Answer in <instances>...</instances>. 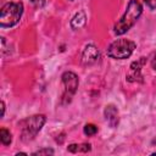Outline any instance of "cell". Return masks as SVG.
Segmentation results:
<instances>
[{
	"instance_id": "8",
	"label": "cell",
	"mask_w": 156,
	"mask_h": 156,
	"mask_svg": "<svg viewBox=\"0 0 156 156\" xmlns=\"http://www.w3.org/2000/svg\"><path fill=\"white\" fill-rule=\"evenodd\" d=\"M104 115H105V119L112 128H115L118 124V110L115 105L112 104L107 105L104 110Z\"/></svg>"
},
{
	"instance_id": "10",
	"label": "cell",
	"mask_w": 156,
	"mask_h": 156,
	"mask_svg": "<svg viewBox=\"0 0 156 156\" xmlns=\"http://www.w3.org/2000/svg\"><path fill=\"white\" fill-rule=\"evenodd\" d=\"M0 140L4 145H10L12 141V136H11L10 130H7L6 128H1L0 129Z\"/></svg>"
},
{
	"instance_id": "18",
	"label": "cell",
	"mask_w": 156,
	"mask_h": 156,
	"mask_svg": "<svg viewBox=\"0 0 156 156\" xmlns=\"http://www.w3.org/2000/svg\"><path fill=\"white\" fill-rule=\"evenodd\" d=\"M152 155H156V151H155V152H154V154H152Z\"/></svg>"
},
{
	"instance_id": "19",
	"label": "cell",
	"mask_w": 156,
	"mask_h": 156,
	"mask_svg": "<svg viewBox=\"0 0 156 156\" xmlns=\"http://www.w3.org/2000/svg\"><path fill=\"white\" fill-rule=\"evenodd\" d=\"M69 1H73V0H69Z\"/></svg>"
},
{
	"instance_id": "9",
	"label": "cell",
	"mask_w": 156,
	"mask_h": 156,
	"mask_svg": "<svg viewBox=\"0 0 156 156\" xmlns=\"http://www.w3.org/2000/svg\"><path fill=\"white\" fill-rule=\"evenodd\" d=\"M85 23H87V16H85V13H84L83 11H78V12L72 17V20H71V22H69L72 29H79V28L84 27Z\"/></svg>"
},
{
	"instance_id": "12",
	"label": "cell",
	"mask_w": 156,
	"mask_h": 156,
	"mask_svg": "<svg viewBox=\"0 0 156 156\" xmlns=\"http://www.w3.org/2000/svg\"><path fill=\"white\" fill-rule=\"evenodd\" d=\"M33 155L34 156H37V155H39V156H41V155H54V150L49 149V147H44V149L38 150V151H34Z\"/></svg>"
},
{
	"instance_id": "3",
	"label": "cell",
	"mask_w": 156,
	"mask_h": 156,
	"mask_svg": "<svg viewBox=\"0 0 156 156\" xmlns=\"http://www.w3.org/2000/svg\"><path fill=\"white\" fill-rule=\"evenodd\" d=\"M23 15L22 2H6L0 11V27L7 28L16 26Z\"/></svg>"
},
{
	"instance_id": "6",
	"label": "cell",
	"mask_w": 156,
	"mask_h": 156,
	"mask_svg": "<svg viewBox=\"0 0 156 156\" xmlns=\"http://www.w3.org/2000/svg\"><path fill=\"white\" fill-rule=\"evenodd\" d=\"M100 58V51L99 49L94 45V44H88L83 52H82V62L83 65H93L95 62H98Z\"/></svg>"
},
{
	"instance_id": "16",
	"label": "cell",
	"mask_w": 156,
	"mask_h": 156,
	"mask_svg": "<svg viewBox=\"0 0 156 156\" xmlns=\"http://www.w3.org/2000/svg\"><path fill=\"white\" fill-rule=\"evenodd\" d=\"M151 67L156 71V52L154 54V56H152V58H151Z\"/></svg>"
},
{
	"instance_id": "5",
	"label": "cell",
	"mask_w": 156,
	"mask_h": 156,
	"mask_svg": "<svg viewBox=\"0 0 156 156\" xmlns=\"http://www.w3.org/2000/svg\"><path fill=\"white\" fill-rule=\"evenodd\" d=\"M62 83H63V87H65V91L62 94V104H68L73 95L76 94L77 89H78V85H79V78L76 73L73 72H65L62 76Z\"/></svg>"
},
{
	"instance_id": "7",
	"label": "cell",
	"mask_w": 156,
	"mask_h": 156,
	"mask_svg": "<svg viewBox=\"0 0 156 156\" xmlns=\"http://www.w3.org/2000/svg\"><path fill=\"white\" fill-rule=\"evenodd\" d=\"M146 62V57H140L138 61L132 62L130 65V71L127 74V80L128 82H143V77H141V67L145 65Z\"/></svg>"
},
{
	"instance_id": "2",
	"label": "cell",
	"mask_w": 156,
	"mask_h": 156,
	"mask_svg": "<svg viewBox=\"0 0 156 156\" xmlns=\"http://www.w3.org/2000/svg\"><path fill=\"white\" fill-rule=\"evenodd\" d=\"M45 121L46 117L44 115H33L21 121V140L24 143L33 140L37 134L41 130L43 126L45 124Z\"/></svg>"
},
{
	"instance_id": "11",
	"label": "cell",
	"mask_w": 156,
	"mask_h": 156,
	"mask_svg": "<svg viewBox=\"0 0 156 156\" xmlns=\"http://www.w3.org/2000/svg\"><path fill=\"white\" fill-rule=\"evenodd\" d=\"M83 132H84L85 135L93 136V135H95L98 133V127L95 124H93V123H87L84 126V128H83Z\"/></svg>"
},
{
	"instance_id": "1",
	"label": "cell",
	"mask_w": 156,
	"mask_h": 156,
	"mask_svg": "<svg viewBox=\"0 0 156 156\" xmlns=\"http://www.w3.org/2000/svg\"><path fill=\"white\" fill-rule=\"evenodd\" d=\"M143 13V6L138 0H130L127 5L126 12L121 17V20L113 26V33L116 35H122L128 32L139 20Z\"/></svg>"
},
{
	"instance_id": "15",
	"label": "cell",
	"mask_w": 156,
	"mask_h": 156,
	"mask_svg": "<svg viewBox=\"0 0 156 156\" xmlns=\"http://www.w3.org/2000/svg\"><path fill=\"white\" fill-rule=\"evenodd\" d=\"M144 2L146 4L147 7H150L151 10L156 9V0H144Z\"/></svg>"
},
{
	"instance_id": "4",
	"label": "cell",
	"mask_w": 156,
	"mask_h": 156,
	"mask_svg": "<svg viewBox=\"0 0 156 156\" xmlns=\"http://www.w3.org/2000/svg\"><path fill=\"white\" fill-rule=\"evenodd\" d=\"M135 49V43L132 41V40H128V39H117L115 41H112L106 52H107V56H110L111 58H115V60H124V58H128L133 51Z\"/></svg>"
},
{
	"instance_id": "13",
	"label": "cell",
	"mask_w": 156,
	"mask_h": 156,
	"mask_svg": "<svg viewBox=\"0 0 156 156\" xmlns=\"http://www.w3.org/2000/svg\"><path fill=\"white\" fill-rule=\"evenodd\" d=\"M67 150L72 154H76V152H79L80 151V144H69Z\"/></svg>"
},
{
	"instance_id": "17",
	"label": "cell",
	"mask_w": 156,
	"mask_h": 156,
	"mask_svg": "<svg viewBox=\"0 0 156 156\" xmlns=\"http://www.w3.org/2000/svg\"><path fill=\"white\" fill-rule=\"evenodd\" d=\"M4 115H5V102L1 101V116L4 117Z\"/></svg>"
},
{
	"instance_id": "14",
	"label": "cell",
	"mask_w": 156,
	"mask_h": 156,
	"mask_svg": "<svg viewBox=\"0 0 156 156\" xmlns=\"http://www.w3.org/2000/svg\"><path fill=\"white\" fill-rule=\"evenodd\" d=\"M35 7H38V9H41V7H44V5H45V0H29Z\"/></svg>"
}]
</instances>
